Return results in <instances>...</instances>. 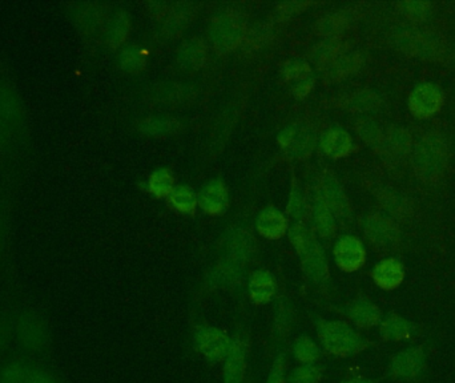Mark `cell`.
Instances as JSON below:
<instances>
[{"label":"cell","mask_w":455,"mask_h":383,"mask_svg":"<svg viewBox=\"0 0 455 383\" xmlns=\"http://www.w3.org/2000/svg\"><path fill=\"white\" fill-rule=\"evenodd\" d=\"M257 230L267 240H278L288 230V219L277 208H265L259 211L256 221Z\"/></svg>","instance_id":"d6986e66"},{"label":"cell","mask_w":455,"mask_h":383,"mask_svg":"<svg viewBox=\"0 0 455 383\" xmlns=\"http://www.w3.org/2000/svg\"><path fill=\"white\" fill-rule=\"evenodd\" d=\"M352 136L341 128L329 130L321 139V148L331 159H342L352 151Z\"/></svg>","instance_id":"cb8c5ba5"},{"label":"cell","mask_w":455,"mask_h":383,"mask_svg":"<svg viewBox=\"0 0 455 383\" xmlns=\"http://www.w3.org/2000/svg\"><path fill=\"white\" fill-rule=\"evenodd\" d=\"M286 357L285 355H278L270 369L267 383H285Z\"/></svg>","instance_id":"b9f144b4"},{"label":"cell","mask_w":455,"mask_h":383,"mask_svg":"<svg viewBox=\"0 0 455 383\" xmlns=\"http://www.w3.org/2000/svg\"><path fill=\"white\" fill-rule=\"evenodd\" d=\"M334 259L337 267L344 272H355L365 264L366 251L357 237L345 235L334 246Z\"/></svg>","instance_id":"4fadbf2b"},{"label":"cell","mask_w":455,"mask_h":383,"mask_svg":"<svg viewBox=\"0 0 455 383\" xmlns=\"http://www.w3.org/2000/svg\"><path fill=\"white\" fill-rule=\"evenodd\" d=\"M304 205V197H302L301 192L293 189V192L291 193V200H289V214L293 217H302Z\"/></svg>","instance_id":"7bdbcfd3"},{"label":"cell","mask_w":455,"mask_h":383,"mask_svg":"<svg viewBox=\"0 0 455 383\" xmlns=\"http://www.w3.org/2000/svg\"><path fill=\"white\" fill-rule=\"evenodd\" d=\"M278 146L291 159H307L315 149V133L302 124L289 125L277 136Z\"/></svg>","instance_id":"ba28073f"},{"label":"cell","mask_w":455,"mask_h":383,"mask_svg":"<svg viewBox=\"0 0 455 383\" xmlns=\"http://www.w3.org/2000/svg\"><path fill=\"white\" fill-rule=\"evenodd\" d=\"M323 379V371L315 363H302L291 371L289 383H317Z\"/></svg>","instance_id":"836d02e7"},{"label":"cell","mask_w":455,"mask_h":383,"mask_svg":"<svg viewBox=\"0 0 455 383\" xmlns=\"http://www.w3.org/2000/svg\"><path fill=\"white\" fill-rule=\"evenodd\" d=\"M400 12L405 16L406 19H411V20H421V19L427 18L432 11H430L429 3H422V2H408V3H401L400 5Z\"/></svg>","instance_id":"8d00e7d4"},{"label":"cell","mask_w":455,"mask_h":383,"mask_svg":"<svg viewBox=\"0 0 455 383\" xmlns=\"http://www.w3.org/2000/svg\"><path fill=\"white\" fill-rule=\"evenodd\" d=\"M13 339V318L0 315V358L7 352Z\"/></svg>","instance_id":"f35d334b"},{"label":"cell","mask_w":455,"mask_h":383,"mask_svg":"<svg viewBox=\"0 0 455 383\" xmlns=\"http://www.w3.org/2000/svg\"><path fill=\"white\" fill-rule=\"evenodd\" d=\"M342 383H374L373 381H371V379H349V381H345Z\"/></svg>","instance_id":"7dc6e473"},{"label":"cell","mask_w":455,"mask_h":383,"mask_svg":"<svg viewBox=\"0 0 455 383\" xmlns=\"http://www.w3.org/2000/svg\"><path fill=\"white\" fill-rule=\"evenodd\" d=\"M179 64L186 71H197L207 61V47L200 37L187 40L179 50Z\"/></svg>","instance_id":"7402d4cb"},{"label":"cell","mask_w":455,"mask_h":383,"mask_svg":"<svg viewBox=\"0 0 455 383\" xmlns=\"http://www.w3.org/2000/svg\"><path fill=\"white\" fill-rule=\"evenodd\" d=\"M26 112L20 95L12 85L0 83V119L10 128H18L23 124Z\"/></svg>","instance_id":"5bb4252c"},{"label":"cell","mask_w":455,"mask_h":383,"mask_svg":"<svg viewBox=\"0 0 455 383\" xmlns=\"http://www.w3.org/2000/svg\"><path fill=\"white\" fill-rule=\"evenodd\" d=\"M329 72L331 76H347L352 74L360 66L361 60L355 52H337L333 58L329 59Z\"/></svg>","instance_id":"83f0119b"},{"label":"cell","mask_w":455,"mask_h":383,"mask_svg":"<svg viewBox=\"0 0 455 383\" xmlns=\"http://www.w3.org/2000/svg\"><path fill=\"white\" fill-rule=\"evenodd\" d=\"M248 291L254 304H267L275 294V278L267 270H256L249 277Z\"/></svg>","instance_id":"44dd1931"},{"label":"cell","mask_w":455,"mask_h":383,"mask_svg":"<svg viewBox=\"0 0 455 383\" xmlns=\"http://www.w3.org/2000/svg\"><path fill=\"white\" fill-rule=\"evenodd\" d=\"M310 72H312V69H310L309 64L301 60L289 61L283 68L285 80H299V82L309 79Z\"/></svg>","instance_id":"d590c367"},{"label":"cell","mask_w":455,"mask_h":383,"mask_svg":"<svg viewBox=\"0 0 455 383\" xmlns=\"http://www.w3.org/2000/svg\"><path fill=\"white\" fill-rule=\"evenodd\" d=\"M148 184L149 191L154 193L156 197L170 195L171 192L175 189V180H173L172 173L165 168L155 171L149 178Z\"/></svg>","instance_id":"1f68e13d"},{"label":"cell","mask_w":455,"mask_h":383,"mask_svg":"<svg viewBox=\"0 0 455 383\" xmlns=\"http://www.w3.org/2000/svg\"><path fill=\"white\" fill-rule=\"evenodd\" d=\"M374 283L385 291L397 289L405 278L403 264L395 259H382L371 272Z\"/></svg>","instance_id":"ac0fdd59"},{"label":"cell","mask_w":455,"mask_h":383,"mask_svg":"<svg viewBox=\"0 0 455 383\" xmlns=\"http://www.w3.org/2000/svg\"><path fill=\"white\" fill-rule=\"evenodd\" d=\"M293 352L301 363H315L321 355L320 347L307 336H301L296 339Z\"/></svg>","instance_id":"d6a6232c"},{"label":"cell","mask_w":455,"mask_h":383,"mask_svg":"<svg viewBox=\"0 0 455 383\" xmlns=\"http://www.w3.org/2000/svg\"><path fill=\"white\" fill-rule=\"evenodd\" d=\"M26 383H61L51 369L39 363H32Z\"/></svg>","instance_id":"74e56055"},{"label":"cell","mask_w":455,"mask_h":383,"mask_svg":"<svg viewBox=\"0 0 455 383\" xmlns=\"http://www.w3.org/2000/svg\"><path fill=\"white\" fill-rule=\"evenodd\" d=\"M189 20V11L188 10H179L176 12H173L171 15V18L167 20V26H165V29H167V34L171 35V36H178L181 31H183L184 27H187Z\"/></svg>","instance_id":"ab89813d"},{"label":"cell","mask_w":455,"mask_h":383,"mask_svg":"<svg viewBox=\"0 0 455 383\" xmlns=\"http://www.w3.org/2000/svg\"><path fill=\"white\" fill-rule=\"evenodd\" d=\"M313 88V82L310 79L302 80V82H299V84L294 87V93H296V96H299V98H304V96H307V93L312 91Z\"/></svg>","instance_id":"ee69618b"},{"label":"cell","mask_w":455,"mask_h":383,"mask_svg":"<svg viewBox=\"0 0 455 383\" xmlns=\"http://www.w3.org/2000/svg\"><path fill=\"white\" fill-rule=\"evenodd\" d=\"M10 127L0 119V149L5 148L10 143Z\"/></svg>","instance_id":"f6af8a7d"},{"label":"cell","mask_w":455,"mask_h":383,"mask_svg":"<svg viewBox=\"0 0 455 383\" xmlns=\"http://www.w3.org/2000/svg\"><path fill=\"white\" fill-rule=\"evenodd\" d=\"M245 373V345L240 339L230 344L224 365V383H243Z\"/></svg>","instance_id":"ffe728a7"},{"label":"cell","mask_w":455,"mask_h":383,"mask_svg":"<svg viewBox=\"0 0 455 383\" xmlns=\"http://www.w3.org/2000/svg\"><path fill=\"white\" fill-rule=\"evenodd\" d=\"M32 361L12 358L0 368V383H26Z\"/></svg>","instance_id":"4316f807"},{"label":"cell","mask_w":455,"mask_h":383,"mask_svg":"<svg viewBox=\"0 0 455 383\" xmlns=\"http://www.w3.org/2000/svg\"><path fill=\"white\" fill-rule=\"evenodd\" d=\"M291 307L285 301L278 305L277 315H275V329L278 336H283L288 331L289 326L291 323Z\"/></svg>","instance_id":"60d3db41"},{"label":"cell","mask_w":455,"mask_h":383,"mask_svg":"<svg viewBox=\"0 0 455 383\" xmlns=\"http://www.w3.org/2000/svg\"><path fill=\"white\" fill-rule=\"evenodd\" d=\"M5 233H7V227H5V221L3 217L0 216V251H2L3 246H4Z\"/></svg>","instance_id":"bcb514c9"},{"label":"cell","mask_w":455,"mask_h":383,"mask_svg":"<svg viewBox=\"0 0 455 383\" xmlns=\"http://www.w3.org/2000/svg\"><path fill=\"white\" fill-rule=\"evenodd\" d=\"M119 63L125 72L136 74V72L141 71L146 67V53L140 48L136 47V45H130V47H125L122 53H120Z\"/></svg>","instance_id":"4dcf8cb0"},{"label":"cell","mask_w":455,"mask_h":383,"mask_svg":"<svg viewBox=\"0 0 455 383\" xmlns=\"http://www.w3.org/2000/svg\"><path fill=\"white\" fill-rule=\"evenodd\" d=\"M13 339L23 352L42 355L52 339L47 318L36 309L21 310L13 318Z\"/></svg>","instance_id":"3957f363"},{"label":"cell","mask_w":455,"mask_h":383,"mask_svg":"<svg viewBox=\"0 0 455 383\" xmlns=\"http://www.w3.org/2000/svg\"><path fill=\"white\" fill-rule=\"evenodd\" d=\"M289 237L294 251L299 254L305 275L317 285L325 286L329 281L328 259L312 230L304 222H296L291 227Z\"/></svg>","instance_id":"6da1fadb"},{"label":"cell","mask_w":455,"mask_h":383,"mask_svg":"<svg viewBox=\"0 0 455 383\" xmlns=\"http://www.w3.org/2000/svg\"><path fill=\"white\" fill-rule=\"evenodd\" d=\"M395 44L408 55L419 58H437L443 51V40L425 29H401L395 35Z\"/></svg>","instance_id":"8992f818"},{"label":"cell","mask_w":455,"mask_h":383,"mask_svg":"<svg viewBox=\"0 0 455 383\" xmlns=\"http://www.w3.org/2000/svg\"><path fill=\"white\" fill-rule=\"evenodd\" d=\"M345 315L358 328H373L382 320L381 310L377 305L366 299H358L350 302L345 307Z\"/></svg>","instance_id":"e0dca14e"},{"label":"cell","mask_w":455,"mask_h":383,"mask_svg":"<svg viewBox=\"0 0 455 383\" xmlns=\"http://www.w3.org/2000/svg\"><path fill=\"white\" fill-rule=\"evenodd\" d=\"M180 130V124L173 119H147L140 124L141 132L154 138H165Z\"/></svg>","instance_id":"f1b7e54d"},{"label":"cell","mask_w":455,"mask_h":383,"mask_svg":"<svg viewBox=\"0 0 455 383\" xmlns=\"http://www.w3.org/2000/svg\"><path fill=\"white\" fill-rule=\"evenodd\" d=\"M317 334L323 349L339 357H350L363 352L368 342L342 321L318 320Z\"/></svg>","instance_id":"277c9868"},{"label":"cell","mask_w":455,"mask_h":383,"mask_svg":"<svg viewBox=\"0 0 455 383\" xmlns=\"http://www.w3.org/2000/svg\"><path fill=\"white\" fill-rule=\"evenodd\" d=\"M245 19L237 11H226L213 19L210 35L219 52L235 50L245 36Z\"/></svg>","instance_id":"5b68a950"},{"label":"cell","mask_w":455,"mask_h":383,"mask_svg":"<svg viewBox=\"0 0 455 383\" xmlns=\"http://www.w3.org/2000/svg\"><path fill=\"white\" fill-rule=\"evenodd\" d=\"M365 235L379 251H392L400 241L397 224L387 214L374 213L366 219Z\"/></svg>","instance_id":"9c48e42d"},{"label":"cell","mask_w":455,"mask_h":383,"mask_svg":"<svg viewBox=\"0 0 455 383\" xmlns=\"http://www.w3.org/2000/svg\"><path fill=\"white\" fill-rule=\"evenodd\" d=\"M170 203L176 211H181V213H192L197 205L196 193L189 187H178L171 192Z\"/></svg>","instance_id":"f546056e"},{"label":"cell","mask_w":455,"mask_h":383,"mask_svg":"<svg viewBox=\"0 0 455 383\" xmlns=\"http://www.w3.org/2000/svg\"><path fill=\"white\" fill-rule=\"evenodd\" d=\"M381 100L379 96L374 95L371 92H358L352 96L350 99V108L355 111H373V109L379 108Z\"/></svg>","instance_id":"e575fe53"},{"label":"cell","mask_w":455,"mask_h":383,"mask_svg":"<svg viewBox=\"0 0 455 383\" xmlns=\"http://www.w3.org/2000/svg\"><path fill=\"white\" fill-rule=\"evenodd\" d=\"M443 103H445V96L443 91L430 83L414 88L413 92L409 96V108L411 114L419 119L435 116L443 108Z\"/></svg>","instance_id":"8fae6325"},{"label":"cell","mask_w":455,"mask_h":383,"mask_svg":"<svg viewBox=\"0 0 455 383\" xmlns=\"http://www.w3.org/2000/svg\"><path fill=\"white\" fill-rule=\"evenodd\" d=\"M313 217H315V227L318 235L323 238L333 237L337 232V217L333 211L323 203L320 197H315V206H313Z\"/></svg>","instance_id":"d4e9b609"},{"label":"cell","mask_w":455,"mask_h":383,"mask_svg":"<svg viewBox=\"0 0 455 383\" xmlns=\"http://www.w3.org/2000/svg\"><path fill=\"white\" fill-rule=\"evenodd\" d=\"M427 365V355L422 347H409L398 353L390 363V373L400 379H416Z\"/></svg>","instance_id":"7c38bea8"},{"label":"cell","mask_w":455,"mask_h":383,"mask_svg":"<svg viewBox=\"0 0 455 383\" xmlns=\"http://www.w3.org/2000/svg\"><path fill=\"white\" fill-rule=\"evenodd\" d=\"M197 203L203 211L212 216H220L227 211L229 203L227 187L223 181L212 180L197 195Z\"/></svg>","instance_id":"2e32d148"},{"label":"cell","mask_w":455,"mask_h":383,"mask_svg":"<svg viewBox=\"0 0 455 383\" xmlns=\"http://www.w3.org/2000/svg\"><path fill=\"white\" fill-rule=\"evenodd\" d=\"M416 333V326L398 315H387L379 323V334L387 341H403Z\"/></svg>","instance_id":"603a6c76"},{"label":"cell","mask_w":455,"mask_h":383,"mask_svg":"<svg viewBox=\"0 0 455 383\" xmlns=\"http://www.w3.org/2000/svg\"><path fill=\"white\" fill-rule=\"evenodd\" d=\"M411 164L421 180H438L448 167V144L437 133H427L411 149Z\"/></svg>","instance_id":"7a4b0ae2"},{"label":"cell","mask_w":455,"mask_h":383,"mask_svg":"<svg viewBox=\"0 0 455 383\" xmlns=\"http://www.w3.org/2000/svg\"><path fill=\"white\" fill-rule=\"evenodd\" d=\"M195 347L211 363H220L226 360L229 352V337L220 329L211 328V326H200L195 331Z\"/></svg>","instance_id":"30bf717a"},{"label":"cell","mask_w":455,"mask_h":383,"mask_svg":"<svg viewBox=\"0 0 455 383\" xmlns=\"http://www.w3.org/2000/svg\"><path fill=\"white\" fill-rule=\"evenodd\" d=\"M131 29V19L127 12L120 11L109 21L107 28V43L109 47L117 48L125 42Z\"/></svg>","instance_id":"484cf974"},{"label":"cell","mask_w":455,"mask_h":383,"mask_svg":"<svg viewBox=\"0 0 455 383\" xmlns=\"http://www.w3.org/2000/svg\"><path fill=\"white\" fill-rule=\"evenodd\" d=\"M382 159L390 164H400L411 154V138L408 131L401 127L381 128L379 139L374 144Z\"/></svg>","instance_id":"52a82bcc"},{"label":"cell","mask_w":455,"mask_h":383,"mask_svg":"<svg viewBox=\"0 0 455 383\" xmlns=\"http://www.w3.org/2000/svg\"><path fill=\"white\" fill-rule=\"evenodd\" d=\"M317 197L323 201L326 206L333 211L337 219H347L350 213L349 201L339 181L331 176H326L321 181Z\"/></svg>","instance_id":"9a60e30c"}]
</instances>
